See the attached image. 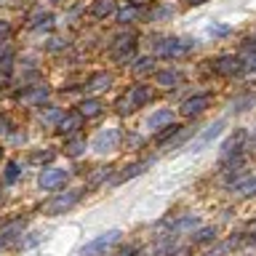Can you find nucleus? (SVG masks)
Here are the masks:
<instances>
[{"mask_svg":"<svg viewBox=\"0 0 256 256\" xmlns=\"http://www.w3.org/2000/svg\"><path fill=\"white\" fill-rule=\"evenodd\" d=\"M80 198H83V190H64V192L54 195V198L46 203V214H48V216H62V214H67V211H72V208L80 203Z\"/></svg>","mask_w":256,"mask_h":256,"instance_id":"1","label":"nucleus"},{"mask_svg":"<svg viewBox=\"0 0 256 256\" xmlns=\"http://www.w3.org/2000/svg\"><path fill=\"white\" fill-rule=\"evenodd\" d=\"M120 240V230H107V232H102L99 238H94V240H88V243L78 251V256H99L104 254L107 248H112Z\"/></svg>","mask_w":256,"mask_h":256,"instance_id":"2","label":"nucleus"},{"mask_svg":"<svg viewBox=\"0 0 256 256\" xmlns=\"http://www.w3.org/2000/svg\"><path fill=\"white\" fill-rule=\"evenodd\" d=\"M120 142H123L120 128H104V131H99L94 136L91 147H94V152H99V155H107V152L120 150Z\"/></svg>","mask_w":256,"mask_h":256,"instance_id":"3","label":"nucleus"},{"mask_svg":"<svg viewBox=\"0 0 256 256\" xmlns=\"http://www.w3.org/2000/svg\"><path fill=\"white\" fill-rule=\"evenodd\" d=\"M195 48V40H182V38H163L158 43V56L163 59H176V56H184Z\"/></svg>","mask_w":256,"mask_h":256,"instance_id":"4","label":"nucleus"},{"mask_svg":"<svg viewBox=\"0 0 256 256\" xmlns=\"http://www.w3.org/2000/svg\"><path fill=\"white\" fill-rule=\"evenodd\" d=\"M67 179H70L67 168H56V166H51V168H43V171H40V176H38V187L43 190V192H54V190L64 187V184H67Z\"/></svg>","mask_w":256,"mask_h":256,"instance_id":"5","label":"nucleus"},{"mask_svg":"<svg viewBox=\"0 0 256 256\" xmlns=\"http://www.w3.org/2000/svg\"><path fill=\"white\" fill-rule=\"evenodd\" d=\"M211 70L216 72V75H222V78L240 75V72H243V59L235 56V54H222V56H216V59L211 62Z\"/></svg>","mask_w":256,"mask_h":256,"instance_id":"6","label":"nucleus"},{"mask_svg":"<svg viewBox=\"0 0 256 256\" xmlns=\"http://www.w3.org/2000/svg\"><path fill=\"white\" fill-rule=\"evenodd\" d=\"M222 131H224V120H216V123H214V126H208L206 131L198 136V139H192V142H190V147H187V150H190V152H203L214 139H219Z\"/></svg>","mask_w":256,"mask_h":256,"instance_id":"7","label":"nucleus"},{"mask_svg":"<svg viewBox=\"0 0 256 256\" xmlns=\"http://www.w3.org/2000/svg\"><path fill=\"white\" fill-rule=\"evenodd\" d=\"M80 128H83V115L80 112H67V115L62 112V118L56 120V134L62 136H75L80 134Z\"/></svg>","mask_w":256,"mask_h":256,"instance_id":"8","label":"nucleus"},{"mask_svg":"<svg viewBox=\"0 0 256 256\" xmlns=\"http://www.w3.org/2000/svg\"><path fill=\"white\" fill-rule=\"evenodd\" d=\"M48 96H51V88H48L46 83H38V86H30V88H24L22 96H19V102L22 104H27V107H40Z\"/></svg>","mask_w":256,"mask_h":256,"instance_id":"9","label":"nucleus"},{"mask_svg":"<svg viewBox=\"0 0 256 256\" xmlns=\"http://www.w3.org/2000/svg\"><path fill=\"white\" fill-rule=\"evenodd\" d=\"M208 104H211V96L208 94L190 96V99H184V104H182V115L184 118H198V115H203V112L208 110Z\"/></svg>","mask_w":256,"mask_h":256,"instance_id":"10","label":"nucleus"},{"mask_svg":"<svg viewBox=\"0 0 256 256\" xmlns=\"http://www.w3.org/2000/svg\"><path fill=\"white\" fill-rule=\"evenodd\" d=\"M150 166H152V158H144V160H139V163L126 166L123 171H120V174L115 176V184H120V182H128V179H136V176H142L144 171H150Z\"/></svg>","mask_w":256,"mask_h":256,"instance_id":"11","label":"nucleus"},{"mask_svg":"<svg viewBox=\"0 0 256 256\" xmlns=\"http://www.w3.org/2000/svg\"><path fill=\"white\" fill-rule=\"evenodd\" d=\"M126 99L131 102V107H134V110H136V107H144V104H150V102H152V88H150V86H144V83H139V86H134L131 91H128Z\"/></svg>","mask_w":256,"mask_h":256,"instance_id":"12","label":"nucleus"},{"mask_svg":"<svg viewBox=\"0 0 256 256\" xmlns=\"http://www.w3.org/2000/svg\"><path fill=\"white\" fill-rule=\"evenodd\" d=\"M230 187L235 190L238 195H243V198H254V195H256V176H246V174H243V176H238V179L232 182Z\"/></svg>","mask_w":256,"mask_h":256,"instance_id":"13","label":"nucleus"},{"mask_svg":"<svg viewBox=\"0 0 256 256\" xmlns=\"http://www.w3.org/2000/svg\"><path fill=\"white\" fill-rule=\"evenodd\" d=\"M112 72H94L91 78L86 80V91H104V88L112 86Z\"/></svg>","mask_w":256,"mask_h":256,"instance_id":"14","label":"nucleus"},{"mask_svg":"<svg viewBox=\"0 0 256 256\" xmlns=\"http://www.w3.org/2000/svg\"><path fill=\"white\" fill-rule=\"evenodd\" d=\"M78 112L83 115V120H91V118H99L104 112V104L99 99H83L78 104Z\"/></svg>","mask_w":256,"mask_h":256,"instance_id":"15","label":"nucleus"},{"mask_svg":"<svg viewBox=\"0 0 256 256\" xmlns=\"http://www.w3.org/2000/svg\"><path fill=\"white\" fill-rule=\"evenodd\" d=\"M155 83L163 88H176L182 83V72L179 70H160V72H155Z\"/></svg>","mask_w":256,"mask_h":256,"instance_id":"16","label":"nucleus"},{"mask_svg":"<svg viewBox=\"0 0 256 256\" xmlns=\"http://www.w3.org/2000/svg\"><path fill=\"white\" fill-rule=\"evenodd\" d=\"M112 16H115V22H118V24H131V22H136V19L142 16V8L131 3V6L115 8V14H112Z\"/></svg>","mask_w":256,"mask_h":256,"instance_id":"17","label":"nucleus"},{"mask_svg":"<svg viewBox=\"0 0 256 256\" xmlns=\"http://www.w3.org/2000/svg\"><path fill=\"white\" fill-rule=\"evenodd\" d=\"M134 51H136V43H134V40H120V43L112 48V56H115L118 64H123V62H128V59L134 56Z\"/></svg>","mask_w":256,"mask_h":256,"instance_id":"18","label":"nucleus"},{"mask_svg":"<svg viewBox=\"0 0 256 256\" xmlns=\"http://www.w3.org/2000/svg\"><path fill=\"white\" fill-rule=\"evenodd\" d=\"M171 120H174L171 110H158V112H152V115L147 118V128H150V131H160V128L168 126Z\"/></svg>","mask_w":256,"mask_h":256,"instance_id":"19","label":"nucleus"},{"mask_svg":"<svg viewBox=\"0 0 256 256\" xmlns=\"http://www.w3.org/2000/svg\"><path fill=\"white\" fill-rule=\"evenodd\" d=\"M115 0H94L91 3V16H96V19H107V16L115 14Z\"/></svg>","mask_w":256,"mask_h":256,"instance_id":"20","label":"nucleus"},{"mask_svg":"<svg viewBox=\"0 0 256 256\" xmlns=\"http://www.w3.org/2000/svg\"><path fill=\"white\" fill-rule=\"evenodd\" d=\"M24 232V222H11L8 227L0 230V246H8V243H14L16 238H19Z\"/></svg>","mask_w":256,"mask_h":256,"instance_id":"21","label":"nucleus"},{"mask_svg":"<svg viewBox=\"0 0 256 256\" xmlns=\"http://www.w3.org/2000/svg\"><path fill=\"white\" fill-rule=\"evenodd\" d=\"M86 152V139L80 134L75 136H67V144H64V155H70V158H78V155H83Z\"/></svg>","mask_w":256,"mask_h":256,"instance_id":"22","label":"nucleus"},{"mask_svg":"<svg viewBox=\"0 0 256 256\" xmlns=\"http://www.w3.org/2000/svg\"><path fill=\"white\" fill-rule=\"evenodd\" d=\"M179 131H182V126L171 120L168 126H163V131H158V134H155V144H160V147H163V144H168V142H171Z\"/></svg>","mask_w":256,"mask_h":256,"instance_id":"23","label":"nucleus"},{"mask_svg":"<svg viewBox=\"0 0 256 256\" xmlns=\"http://www.w3.org/2000/svg\"><path fill=\"white\" fill-rule=\"evenodd\" d=\"M131 70H134V75H139V78L142 75H150V72L155 70V59H152V56H142V59L134 62Z\"/></svg>","mask_w":256,"mask_h":256,"instance_id":"24","label":"nucleus"},{"mask_svg":"<svg viewBox=\"0 0 256 256\" xmlns=\"http://www.w3.org/2000/svg\"><path fill=\"white\" fill-rule=\"evenodd\" d=\"M174 14H176L174 6H155V8L147 14V19H150V22H166V19H171Z\"/></svg>","mask_w":256,"mask_h":256,"instance_id":"25","label":"nucleus"},{"mask_svg":"<svg viewBox=\"0 0 256 256\" xmlns=\"http://www.w3.org/2000/svg\"><path fill=\"white\" fill-rule=\"evenodd\" d=\"M214 240H216V227H200L192 238V243L200 246V243H214Z\"/></svg>","mask_w":256,"mask_h":256,"instance_id":"26","label":"nucleus"},{"mask_svg":"<svg viewBox=\"0 0 256 256\" xmlns=\"http://www.w3.org/2000/svg\"><path fill=\"white\" fill-rule=\"evenodd\" d=\"M251 104H256V96L254 94H243V96H238V99L232 102V112H246Z\"/></svg>","mask_w":256,"mask_h":256,"instance_id":"27","label":"nucleus"},{"mask_svg":"<svg viewBox=\"0 0 256 256\" xmlns=\"http://www.w3.org/2000/svg\"><path fill=\"white\" fill-rule=\"evenodd\" d=\"M59 118H62V110L59 107H51V104H48V107L40 110V120H43V123L56 126V120H59Z\"/></svg>","mask_w":256,"mask_h":256,"instance_id":"28","label":"nucleus"},{"mask_svg":"<svg viewBox=\"0 0 256 256\" xmlns=\"http://www.w3.org/2000/svg\"><path fill=\"white\" fill-rule=\"evenodd\" d=\"M232 32L230 24H222V22H214V24H208V35L211 38H227Z\"/></svg>","mask_w":256,"mask_h":256,"instance_id":"29","label":"nucleus"},{"mask_svg":"<svg viewBox=\"0 0 256 256\" xmlns=\"http://www.w3.org/2000/svg\"><path fill=\"white\" fill-rule=\"evenodd\" d=\"M19 163H16V160H8V163H6V176H3V179H6V184H14L16 179H19Z\"/></svg>","mask_w":256,"mask_h":256,"instance_id":"30","label":"nucleus"},{"mask_svg":"<svg viewBox=\"0 0 256 256\" xmlns=\"http://www.w3.org/2000/svg\"><path fill=\"white\" fill-rule=\"evenodd\" d=\"M232 246H238V240H235V238H232V240H227V243H219L216 248H211V251H208V254H203V256H227V251H230Z\"/></svg>","mask_w":256,"mask_h":256,"instance_id":"31","label":"nucleus"},{"mask_svg":"<svg viewBox=\"0 0 256 256\" xmlns=\"http://www.w3.org/2000/svg\"><path fill=\"white\" fill-rule=\"evenodd\" d=\"M54 158H56V152H54V150H46V152H35V155H32V163H51Z\"/></svg>","mask_w":256,"mask_h":256,"instance_id":"32","label":"nucleus"},{"mask_svg":"<svg viewBox=\"0 0 256 256\" xmlns=\"http://www.w3.org/2000/svg\"><path fill=\"white\" fill-rule=\"evenodd\" d=\"M110 171H112V168H99V174H96L94 179H91V187H96V184H102V182L110 176Z\"/></svg>","mask_w":256,"mask_h":256,"instance_id":"33","label":"nucleus"},{"mask_svg":"<svg viewBox=\"0 0 256 256\" xmlns=\"http://www.w3.org/2000/svg\"><path fill=\"white\" fill-rule=\"evenodd\" d=\"M11 134V118L8 115H0V136Z\"/></svg>","mask_w":256,"mask_h":256,"instance_id":"34","label":"nucleus"},{"mask_svg":"<svg viewBox=\"0 0 256 256\" xmlns=\"http://www.w3.org/2000/svg\"><path fill=\"white\" fill-rule=\"evenodd\" d=\"M64 46H67V43H64L62 38H51V40H48V46H46V48H48V51H62Z\"/></svg>","mask_w":256,"mask_h":256,"instance_id":"35","label":"nucleus"},{"mask_svg":"<svg viewBox=\"0 0 256 256\" xmlns=\"http://www.w3.org/2000/svg\"><path fill=\"white\" fill-rule=\"evenodd\" d=\"M118 112H120V115H128V112H134V107H131V102H128L126 96H123V99L118 102Z\"/></svg>","mask_w":256,"mask_h":256,"instance_id":"36","label":"nucleus"},{"mask_svg":"<svg viewBox=\"0 0 256 256\" xmlns=\"http://www.w3.org/2000/svg\"><path fill=\"white\" fill-rule=\"evenodd\" d=\"M243 51H248V54H251V51H254V54H256V38H254V35L243 40Z\"/></svg>","mask_w":256,"mask_h":256,"instance_id":"37","label":"nucleus"},{"mask_svg":"<svg viewBox=\"0 0 256 256\" xmlns=\"http://www.w3.org/2000/svg\"><path fill=\"white\" fill-rule=\"evenodd\" d=\"M6 56H11V48H8V43H6V40H0V62H3Z\"/></svg>","mask_w":256,"mask_h":256,"instance_id":"38","label":"nucleus"},{"mask_svg":"<svg viewBox=\"0 0 256 256\" xmlns=\"http://www.w3.org/2000/svg\"><path fill=\"white\" fill-rule=\"evenodd\" d=\"M118 256H139V248H136V246H131V248H123V251H120Z\"/></svg>","mask_w":256,"mask_h":256,"instance_id":"39","label":"nucleus"},{"mask_svg":"<svg viewBox=\"0 0 256 256\" xmlns=\"http://www.w3.org/2000/svg\"><path fill=\"white\" fill-rule=\"evenodd\" d=\"M8 32H11V27H8V22H0V38H8Z\"/></svg>","mask_w":256,"mask_h":256,"instance_id":"40","label":"nucleus"},{"mask_svg":"<svg viewBox=\"0 0 256 256\" xmlns=\"http://www.w3.org/2000/svg\"><path fill=\"white\" fill-rule=\"evenodd\" d=\"M246 240H248V243H254V246H256V230H254V232H251V235H248Z\"/></svg>","mask_w":256,"mask_h":256,"instance_id":"41","label":"nucleus"},{"mask_svg":"<svg viewBox=\"0 0 256 256\" xmlns=\"http://www.w3.org/2000/svg\"><path fill=\"white\" fill-rule=\"evenodd\" d=\"M248 70H251V72H256V56L251 59V64H248Z\"/></svg>","mask_w":256,"mask_h":256,"instance_id":"42","label":"nucleus"},{"mask_svg":"<svg viewBox=\"0 0 256 256\" xmlns=\"http://www.w3.org/2000/svg\"><path fill=\"white\" fill-rule=\"evenodd\" d=\"M190 6H200V3H206V0H187Z\"/></svg>","mask_w":256,"mask_h":256,"instance_id":"43","label":"nucleus"},{"mask_svg":"<svg viewBox=\"0 0 256 256\" xmlns=\"http://www.w3.org/2000/svg\"><path fill=\"white\" fill-rule=\"evenodd\" d=\"M131 3H134V6H144L147 0H131Z\"/></svg>","mask_w":256,"mask_h":256,"instance_id":"44","label":"nucleus"},{"mask_svg":"<svg viewBox=\"0 0 256 256\" xmlns=\"http://www.w3.org/2000/svg\"><path fill=\"white\" fill-rule=\"evenodd\" d=\"M251 147L256 150V131H254V136H251Z\"/></svg>","mask_w":256,"mask_h":256,"instance_id":"45","label":"nucleus"},{"mask_svg":"<svg viewBox=\"0 0 256 256\" xmlns=\"http://www.w3.org/2000/svg\"><path fill=\"white\" fill-rule=\"evenodd\" d=\"M48 3H62V0H48Z\"/></svg>","mask_w":256,"mask_h":256,"instance_id":"46","label":"nucleus"},{"mask_svg":"<svg viewBox=\"0 0 256 256\" xmlns=\"http://www.w3.org/2000/svg\"><path fill=\"white\" fill-rule=\"evenodd\" d=\"M0 158H3V150H0Z\"/></svg>","mask_w":256,"mask_h":256,"instance_id":"47","label":"nucleus"}]
</instances>
